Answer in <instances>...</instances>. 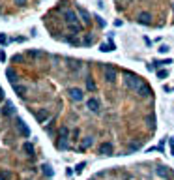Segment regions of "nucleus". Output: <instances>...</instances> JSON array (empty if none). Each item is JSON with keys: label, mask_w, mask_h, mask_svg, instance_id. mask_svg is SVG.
I'll list each match as a JSON object with an SVG mask.
<instances>
[{"label": "nucleus", "mask_w": 174, "mask_h": 180, "mask_svg": "<svg viewBox=\"0 0 174 180\" xmlns=\"http://www.w3.org/2000/svg\"><path fill=\"white\" fill-rule=\"evenodd\" d=\"M22 150L26 152L28 156H34V146L30 145V143H24V146H22Z\"/></svg>", "instance_id": "2eb2a0df"}, {"label": "nucleus", "mask_w": 174, "mask_h": 180, "mask_svg": "<svg viewBox=\"0 0 174 180\" xmlns=\"http://www.w3.org/2000/svg\"><path fill=\"white\" fill-rule=\"evenodd\" d=\"M170 150H172V156H174V139H170Z\"/></svg>", "instance_id": "a878e982"}, {"label": "nucleus", "mask_w": 174, "mask_h": 180, "mask_svg": "<svg viewBox=\"0 0 174 180\" xmlns=\"http://www.w3.org/2000/svg\"><path fill=\"white\" fill-rule=\"evenodd\" d=\"M15 4H19V6H24V4H26V0H15Z\"/></svg>", "instance_id": "393cba45"}, {"label": "nucleus", "mask_w": 174, "mask_h": 180, "mask_svg": "<svg viewBox=\"0 0 174 180\" xmlns=\"http://www.w3.org/2000/svg\"><path fill=\"white\" fill-rule=\"evenodd\" d=\"M64 17H66V22H67V27H69L71 32H81V25L77 22V15L75 13L69 11V10H66L64 11Z\"/></svg>", "instance_id": "f257e3e1"}, {"label": "nucleus", "mask_w": 174, "mask_h": 180, "mask_svg": "<svg viewBox=\"0 0 174 180\" xmlns=\"http://www.w3.org/2000/svg\"><path fill=\"white\" fill-rule=\"evenodd\" d=\"M8 77H10V81H11V83L15 81V73H13L11 70H8Z\"/></svg>", "instance_id": "6ab92c4d"}, {"label": "nucleus", "mask_w": 174, "mask_h": 180, "mask_svg": "<svg viewBox=\"0 0 174 180\" xmlns=\"http://www.w3.org/2000/svg\"><path fill=\"white\" fill-rule=\"evenodd\" d=\"M77 11H79V15L83 17V22H84V25H88V22H90V15H88V11L83 10V8H77Z\"/></svg>", "instance_id": "9b49d317"}, {"label": "nucleus", "mask_w": 174, "mask_h": 180, "mask_svg": "<svg viewBox=\"0 0 174 180\" xmlns=\"http://www.w3.org/2000/svg\"><path fill=\"white\" fill-rule=\"evenodd\" d=\"M105 81L107 83H114L116 81V72H114V68L111 64L105 66Z\"/></svg>", "instance_id": "7ed1b4c3"}, {"label": "nucleus", "mask_w": 174, "mask_h": 180, "mask_svg": "<svg viewBox=\"0 0 174 180\" xmlns=\"http://www.w3.org/2000/svg\"><path fill=\"white\" fill-rule=\"evenodd\" d=\"M99 154H105V156L112 154V145L111 143H103L101 146H99Z\"/></svg>", "instance_id": "1a4fd4ad"}, {"label": "nucleus", "mask_w": 174, "mask_h": 180, "mask_svg": "<svg viewBox=\"0 0 174 180\" xmlns=\"http://www.w3.org/2000/svg\"><path fill=\"white\" fill-rule=\"evenodd\" d=\"M139 94H140L142 98H148V96H152V88L148 86V84H144V83H142V84L139 86Z\"/></svg>", "instance_id": "39448f33"}, {"label": "nucleus", "mask_w": 174, "mask_h": 180, "mask_svg": "<svg viewBox=\"0 0 174 180\" xmlns=\"http://www.w3.org/2000/svg\"><path fill=\"white\" fill-rule=\"evenodd\" d=\"M43 173H45L47 176H53V169L49 167V165H43Z\"/></svg>", "instance_id": "f3484780"}, {"label": "nucleus", "mask_w": 174, "mask_h": 180, "mask_svg": "<svg viewBox=\"0 0 174 180\" xmlns=\"http://www.w3.org/2000/svg\"><path fill=\"white\" fill-rule=\"evenodd\" d=\"M0 180H10V173H2L0 174Z\"/></svg>", "instance_id": "aec40b11"}, {"label": "nucleus", "mask_w": 174, "mask_h": 180, "mask_svg": "<svg viewBox=\"0 0 174 180\" xmlns=\"http://www.w3.org/2000/svg\"><path fill=\"white\" fill-rule=\"evenodd\" d=\"M84 165H86V163H79V165H77V173H81V171L84 169Z\"/></svg>", "instance_id": "5701e85b"}, {"label": "nucleus", "mask_w": 174, "mask_h": 180, "mask_svg": "<svg viewBox=\"0 0 174 180\" xmlns=\"http://www.w3.org/2000/svg\"><path fill=\"white\" fill-rule=\"evenodd\" d=\"M36 118H38L39 122H43L45 118H49V111H47V109H41V111H38V115H36Z\"/></svg>", "instance_id": "f8f14e48"}, {"label": "nucleus", "mask_w": 174, "mask_h": 180, "mask_svg": "<svg viewBox=\"0 0 174 180\" xmlns=\"http://www.w3.org/2000/svg\"><path fill=\"white\" fill-rule=\"evenodd\" d=\"M157 174L163 176V178H167V176H168V169L165 171V167H157Z\"/></svg>", "instance_id": "dca6fc26"}, {"label": "nucleus", "mask_w": 174, "mask_h": 180, "mask_svg": "<svg viewBox=\"0 0 174 180\" xmlns=\"http://www.w3.org/2000/svg\"><path fill=\"white\" fill-rule=\"evenodd\" d=\"M69 96H71V100H75V101H81L83 100V92L79 88H71L69 90Z\"/></svg>", "instance_id": "6e6552de"}, {"label": "nucleus", "mask_w": 174, "mask_h": 180, "mask_svg": "<svg viewBox=\"0 0 174 180\" xmlns=\"http://www.w3.org/2000/svg\"><path fill=\"white\" fill-rule=\"evenodd\" d=\"M86 105H88V109H90V111H94V112H97V111H99V100H97V98H90Z\"/></svg>", "instance_id": "423d86ee"}, {"label": "nucleus", "mask_w": 174, "mask_h": 180, "mask_svg": "<svg viewBox=\"0 0 174 180\" xmlns=\"http://www.w3.org/2000/svg\"><path fill=\"white\" fill-rule=\"evenodd\" d=\"M13 90H15V94H19L21 98L26 96V86H22V84H13Z\"/></svg>", "instance_id": "9d476101"}, {"label": "nucleus", "mask_w": 174, "mask_h": 180, "mask_svg": "<svg viewBox=\"0 0 174 180\" xmlns=\"http://www.w3.org/2000/svg\"><path fill=\"white\" fill-rule=\"evenodd\" d=\"M140 84H142L140 77H137V75H133V73H126V86H127L129 90H139Z\"/></svg>", "instance_id": "f03ea898"}, {"label": "nucleus", "mask_w": 174, "mask_h": 180, "mask_svg": "<svg viewBox=\"0 0 174 180\" xmlns=\"http://www.w3.org/2000/svg\"><path fill=\"white\" fill-rule=\"evenodd\" d=\"M157 77H159V79H163V77H167V72H165V70H161V72H157Z\"/></svg>", "instance_id": "412c9836"}, {"label": "nucleus", "mask_w": 174, "mask_h": 180, "mask_svg": "<svg viewBox=\"0 0 174 180\" xmlns=\"http://www.w3.org/2000/svg\"><path fill=\"white\" fill-rule=\"evenodd\" d=\"M4 115H8V117H15V109H13V105H11V103H6Z\"/></svg>", "instance_id": "ddd939ff"}, {"label": "nucleus", "mask_w": 174, "mask_h": 180, "mask_svg": "<svg viewBox=\"0 0 174 180\" xmlns=\"http://www.w3.org/2000/svg\"><path fill=\"white\" fill-rule=\"evenodd\" d=\"M17 128H19V133L22 135V137H30V129H28V126L24 124L21 118H17Z\"/></svg>", "instance_id": "20e7f679"}, {"label": "nucleus", "mask_w": 174, "mask_h": 180, "mask_svg": "<svg viewBox=\"0 0 174 180\" xmlns=\"http://www.w3.org/2000/svg\"><path fill=\"white\" fill-rule=\"evenodd\" d=\"M159 51H161V53H167V51H168V47H167V45H161Z\"/></svg>", "instance_id": "b1692460"}, {"label": "nucleus", "mask_w": 174, "mask_h": 180, "mask_svg": "<svg viewBox=\"0 0 174 180\" xmlns=\"http://www.w3.org/2000/svg\"><path fill=\"white\" fill-rule=\"evenodd\" d=\"M86 86H88V90H95V83H94L92 79H88V83H86Z\"/></svg>", "instance_id": "a211bd4d"}, {"label": "nucleus", "mask_w": 174, "mask_h": 180, "mask_svg": "<svg viewBox=\"0 0 174 180\" xmlns=\"http://www.w3.org/2000/svg\"><path fill=\"white\" fill-rule=\"evenodd\" d=\"M92 41H94V38H92V36H86V39H84V43H86V45H90Z\"/></svg>", "instance_id": "4be33fe9"}, {"label": "nucleus", "mask_w": 174, "mask_h": 180, "mask_svg": "<svg viewBox=\"0 0 174 180\" xmlns=\"http://www.w3.org/2000/svg\"><path fill=\"white\" fill-rule=\"evenodd\" d=\"M137 21L140 22V25H150V22H152V15L144 11V13H140V15H139V19H137Z\"/></svg>", "instance_id": "0eeeda50"}, {"label": "nucleus", "mask_w": 174, "mask_h": 180, "mask_svg": "<svg viewBox=\"0 0 174 180\" xmlns=\"http://www.w3.org/2000/svg\"><path fill=\"white\" fill-rule=\"evenodd\" d=\"M4 41H6V36H4V34H0V43H4Z\"/></svg>", "instance_id": "bb28decb"}, {"label": "nucleus", "mask_w": 174, "mask_h": 180, "mask_svg": "<svg viewBox=\"0 0 174 180\" xmlns=\"http://www.w3.org/2000/svg\"><path fill=\"white\" fill-rule=\"evenodd\" d=\"M92 145H94V137H86V139L83 141V145H81V148H83V150H86V148H90Z\"/></svg>", "instance_id": "4468645a"}]
</instances>
